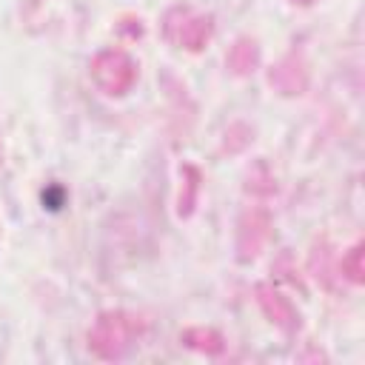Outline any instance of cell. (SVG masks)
Segmentation results:
<instances>
[{"label":"cell","mask_w":365,"mask_h":365,"mask_svg":"<svg viewBox=\"0 0 365 365\" xmlns=\"http://www.w3.org/2000/svg\"><path fill=\"white\" fill-rule=\"evenodd\" d=\"M94 77H97V83H100L106 91L120 94V91L134 80V66H131V60H128L125 54L108 51V54L97 57V63H94Z\"/></svg>","instance_id":"1"},{"label":"cell","mask_w":365,"mask_h":365,"mask_svg":"<svg viewBox=\"0 0 365 365\" xmlns=\"http://www.w3.org/2000/svg\"><path fill=\"white\" fill-rule=\"evenodd\" d=\"M131 322H125L123 317H106L94 334H91V345L97 354L103 356H120L123 354V345L128 342V334H131Z\"/></svg>","instance_id":"2"},{"label":"cell","mask_w":365,"mask_h":365,"mask_svg":"<svg viewBox=\"0 0 365 365\" xmlns=\"http://www.w3.org/2000/svg\"><path fill=\"white\" fill-rule=\"evenodd\" d=\"M262 294V305L268 308V314L277 319V322H282V325H288V319H294V314H291V308L279 299V294H268V291H259Z\"/></svg>","instance_id":"3"},{"label":"cell","mask_w":365,"mask_h":365,"mask_svg":"<svg viewBox=\"0 0 365 365\" xmlns=\"http://www.w3.org/2000/svg\"><path fill=\"white\" fill-rule=\"evenodd\" d=\"M208 37V20H194V23H185L182 31H180V40L191 48H197L202 40Z\"/></svg>","instance_id":"4"},{"label":"cell","mask_w":365,"mask_h":365,"mask_svg":"<svg viewBox=\"0 0 365 365\" xmlns=\"http://www.w3.org/2000/svg\"><path fill=\"white\" fill-rule=\"evenodd\" d=\"M254 60H257V54H254V48H251L248 43H240L237 51L231 54V63H234L237 71H245L248 66H254Z\"/></svg>","instance_id":"5"},{"label":"cell","mask_w":365,"mask_h":365,"mask_svg":"<svg viewBox=\"0 0 365 365\" xmlns=\"http://www.w3.org/2000/svg\"><path fill=\"white\" fill-rule=\"evenodd\" d=\"M299 3H308V0H299Z\"/></svg>","instance_id":"6"}]
</instances>
